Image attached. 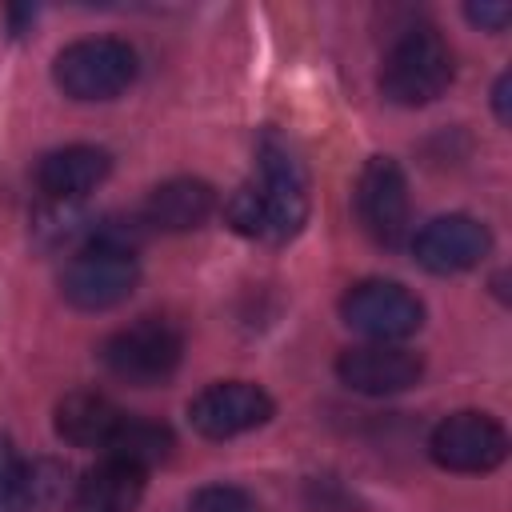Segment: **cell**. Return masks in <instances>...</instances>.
<instances>
[{"label":"cell","mask_w":512,"mask_h":512,"mask_svg":"<svg viewBox=\"0 0 512 512\" xmlns=\"http://www.w3.org/2000/svg\"><path fill=\"white\" fill-rule=\"evenodd\" d=\"M228 224L264 244L292 240L308 220V172L304 160L280 140L276 132H264L260 140V176L240 184L224 204Z\"/></svg>","instance_id":"cell-1"},{"label":"cell","mask_w":512,"mask_h":512,"mask_svg":"<svg viewBox=\"0 0 512 512\" xmlns=\"http://www.w3.org/2000/svg\"><path fill=\"white\" fill-rule=\"evenodd\" d=\"M452 52L436 28H404L380 64V92L400 108H424L452 84Z\"/></svg>","instance_id":"cell-2"},{"label":"cell","mask_w":512,"mask_h":512,"mask_svg":"<svg viewBox=\"0 0 512 512\" xmlns=\"http://www.w3.org/2000/svg\"><path fill=\"white\" fill-rule=\"evenodd\" d=\"M136 48L116 36H84L56 52L52 80L72 100H112L136 80Z\"/></svg>","instance_id":"cell-3"},{"label":"cell","mask_w":512,"mask_h":512,"mask_svg":"<svg viewBox=\"0 0 512 512\" xmlns=\"http://www.w3.org/2000/svg\"><path fill=\"white\" fill-rule=\"evenodd\" d=\"M180 356H184L180 328L168 324V320H156V316H144L136 324H124V328H116L100 344V364L116 380L132 384V388H156V384H164L180 368Z\"/></svg>","instance_id":"cell-4"},{"label":"cell","mask_w":512,"mask_h":512,"mask_svg":"<svg viewBox=\"0 0 512 512\" xmlns=\"http://www.w3.org/2000/svg\"><path fill=\"white\" fill-rule=\"evenodd\" d=\"M136 284H140L136 252L120 244H104V240H88L64 264V276H60L64 300L80 312H108L124 304Z\"/></svg>","instance_id":"cell-5"},{"label":"cell","mask_w":512,"mask_h":512,"mask_svg":"<svg viewBox=\"0 0 512 512\" xmlns=\"http://www.w3.org/2000/svg\"><path fill=\"white\" fill-rule=\"evenodd\" d=\"M340 316L368 344H400L424 324V304L396 280H360L340 296Z\"/></svg>","instance_id":"cell-6"},{"label":"cell","mask_w":512,"mask_h":512,"mask_svg":"<svg viewBox=\"0 0 512 512\" xmlns=\"http://www.w3.org/2000/svg\"><path fill=\"white\" fill-rule=\"evenodd\" d=\"M428 456L444 472L480 476L508 460V432L488 412H452L444 416L428 436Z\"/></svg>","instance_id":"cell-7"},{"label":"cell","mask_w":512,"mask_h":512,"mask_svg":"<svg viewBox=\"0 0 512 512\" xmlns=\"http://www.w3.org/2000/svg\"><path fill=\"white\" fill-rule=\"evenodd\" d=\"M356 216H360L364 232L384 248H400L408 240V220H412L408 180H404V172L392 156H372L360 168Z\"/></svg>","instance_id":"cell-8"},{"label":"cell","mask_w":512,"mask_h":512,"mask_svg":"<svg viewBox=\"0 0 512 512\" xmlns=\"http://www.w3.org/2000/svg\"><path fill=\"white\" fill-rule=\"evenodd\" d=\"M272 412V396L252 380H220L188 400V424L204 440H232L240 432H252L268 424Z\"/></svg>","instance_id":"cell-9"},{"label":"cell","mask_w":512,"mask_h":512,"mask_svg":"<svg viewBox=\"0 0 512 512\" xmlns=\"http://www.w3.org/2000/svg\"><path fill=\"white\" fill-rule=\"evenodd\" d=\"M336 376L344 388L364 396H396L420 384L424 360L404 344H356L336 356Z\"/></svg>","instance_id":"cell-10"},{"label":"cell","mask_w":512,"mask_h":512,"mask_svg":"<svg viewBox=\"0 0 512 512\" xmlns=\"http://www.w3.org/2000/svg\"><path fill=\"white\" fill-rule=\"evenodd\" d=\"M492 248L488 228L476 216L464 212H448L428 220L416 236H412V256L420 268L436 272V276H452V272H468L476 268Z\"/></svg>","instance_id":"cell-11"},{"label":"cell","mask_w":512,"mask_h":512,"mask_svg":"<svg viewBox=\"0 0 512 512\" xmlns=\"http://www.w3.org/2000/svg\"><path fill=\"white\" fill-rule=\"evenodd\" d=\"M112 168V156L96 144H64L52 148L48 156H40L36 164V184L48 200L56 204H72L80 196H88L96 184H104Z\"/></svg>","instance_id":"cell-12"},{"label":"cell","mask_w":512,"mask_h":512,"mask_svg":"<svg viewBox=\"0 0 512 512\" xmlns=\"http://www.w3.org/2000/svg\"><path fill=\"white\" fill-rule=\"evenodd\" d=\"M124 416L128 412L116 400H108L104 392L80 388V392L60 396V404L52 412V424H56V436L60 440H68L76 448H104L108 452V444L120 432Z\"/></svg>","instance_id":"cell-13"},{"label":"cell","mask_w":512,"mask_h":512,"mask_svg":"<svg viewBox=\"0 0 512 512\" xmlns=\"http://www.w3.org/2000/svg\"><path fill=\"white\" fill-rule=\"evenodd\" d=\"M144 476L148 472H140L136 464L104 456L96 468H88L80 476L64 512H136V504L144 496Z\"/></svg>","instance_id":"cell-14"},{"label":"cell","mask_w":512,"mask_h":512,"mask_svg":"<svg viewBox=\"0 0 512 512\" xmlns=\"http://www.w3.org/2000/svg\"><path fill=\"white\" fill-rule=\"evenodd\" d=\"M212 212H216V192L208 180H196V176L164 180L144 200V224H152L160 232H192Z\"/></svg>","instance_id":"cell-15"},{"label":"cell","mask_w":512,"mask_h":512,"mask_svg":"<svg viewBox=\"0 0 512 512\" xmlns=\"http://www.w3.org/2000/svg\"><path fill=\"white\" fill-rule=\"evenodd\" d=\"M56 492L40 464H28L16 444L0 432V512H36Z\"/></svg>","instance_id":"cell-16"},{"label":"cell","mask_w":512,"mask_h":512,"mask_svg":"<svg viewBox=\"0 0 512 512\" xmlns=\"http://www.w3.org/2000/svg\"><path fill=\"white\" fill-rule=\"evenodd\" d=\"M172 448H176V436H172L168 424L148 420V416H132V412H128L104 456H116V460L136 464L140 472H148V468L164 464V460L172 456Z\"/></svg>","instance_id":"cell-17"},{"label":"cell","mask_w":512,"mask_h":512,"mask_svg":"<svg viewBox=\"0 0 512 512\" xmlns=\"http://www.w3.org/2000/svg\"><path fill=\"white\" fill-rule=\"evenodd\" d=\"M188 512H260L256 496L236 484H204L192 492Z\"/></svg>","instance_id":"cell-18"},{"label":"cell","mask_w":512,"mask_h":512,"mask_svg":"<svg viewBox=\"0 0 512 512\" xmlns=\"http://www.w3.org/2000/svg\"><path fill=\"white\" fill-rule=\"evenodd\" d=\"M464 12H468L472 24H480V28H488V32H500V28L512 20V8H508V4H468Z\"/></svg>","instance_id":"cell-19"},{"label":"cell","mask_w":512,"mask_h":512,"mask_svg":"<svg viewBox=\"0 0 512 512\" xmlns=\"http://www.w3.org/2000/svg\"><path fill=\"white\" fill-rule=\"evenodd\" d=\"M508 84H512V76L500 72V76H496V88H492V104H496V116H500L504 124H508V116H512V112H508Z\"/></svg>","instance_id":"cell-20"}]
</instances>
